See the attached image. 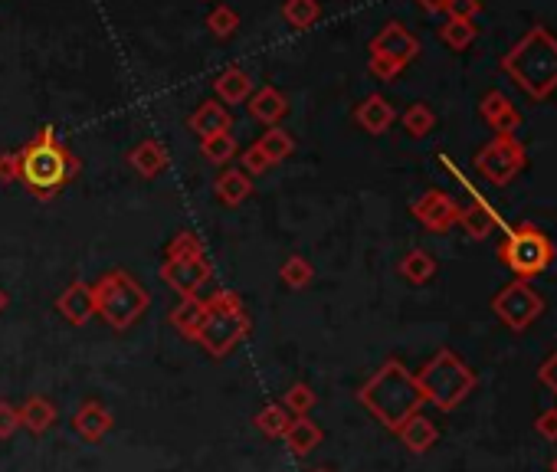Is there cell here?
Listing matches in <instances>:
<instances>
[{
  "label": "cell",
  "mask_w": 557,
  "mask_h": 472,
  "mask_svg": "<svg viewBox=\"0 0 557 472\" xmlns=\"http://www.w3.org/2000/svg\"><path fill=\"white\" fill-rule=\"evenodd\" d=\"M482 4L479 0H446V20H476Z\"/></svg>",
  "instance_id": "74e56055"
},
{
  "label": "cell",
  "mask_w": 557,
  "mask_h": 472,
  "mask_svg": "<svg viewBox=\"0 0 557 472\" xmlns=\"http://www.w3.org/2000/svg\"><path fill=\"white\" fill-rule=\"evenodd\" d=\"M459 227L466 230L469 240L479 243V240H489V236L502 227V220L482 197H472L466 207H459Z\"/></svg>",
  "instance_id": "5bb4252c"
},
{
  "label": "cell",
  "mask_w": 557,
  "mask_h": 472,
  "mask_svg": "<svg viewBox=\"0 0 557 472\" xmlns=\"http://www.w3.org/2000/svg\"><path fill=\"white\" fill-rule=\"evenodd\" d=\"M413 377H417V387H420V394H423L426 404L440 407L446 413L456 410L462 400L476 391V384H479L476 371H472L469 364L462 361L459 354L449 351V348L436 351L433 358L420 368V374H413Z\"/></svg>",
  "instance_id": "277c9868"
},
{
  "label": "cell",
  "mask_w": 557,
  "mask_h": 472,
  "mask_svg": "<svg viewBox=\"0 0 557 472\" xmlns=\"http://www.w3.org/2000/svg\"><path fill=\"white\" fill-rule=\"evenodd\" d=\"M240 161H243V171L250 174V177H253V174H266V171L272 168V164H269V158L263 155V148H259L256 141H253L250 148L243 151V158H240Z\"/></svg>",
  "instance_id": "f35d334b"
},
{
  "label": "cell",
  "mask_w": 557,
  "mask_h": 472,
  "mask_svg": "<svg viewBox=\"0 0 557 472\" xmlns=\"http://www.w3.org/2000/svg\"><path fill=\"white\" fill-rule=\"evenodd\" d=\"M187 128H191V132H197V138H210V135L230 132V128H233V115H230V109L223 102L207 99V102L197 105L191 118H187Z\"/></svg>",
  "instance_id": "2e32d148"
},
{
  "label": "cell",
  "mask_w": 557,
  "mask_h": 472,
  "mask_svg": "<svg viewBox=\"0 0 557 472\" xmlns=\"http://www.w3.org/2000/svg\"><path fill=\"white\" fill-rule=\"evenodd\" d=\"M423 10H430V14H443L446 10V0H417Z\"/></svg>",
  "instance_id": "f6af8a7d"
},
{
  "label": "cell",
  "mask_w": 557,
  "mask_h": 472,
  "mask_svg": "<svg viewBox=\"0 0 557 472\" xmlns=\"http://www.w3.org/2000/svg\"><path fill=\"white\" fill-rule=\"evenodd\" d=\"M250 328H253L250 312H246L240 295L230 289H220V292H213V299H207L204 325H200L194 341L207 354H213V358H227L240 341H246Z\"/></svg>",
  "instance_id": "5b68a950"
},
{
  "label": "cell",
  "mask_w": 557,
  "mask_h": 472,
  "mask_svg": "<svg viewBox=\"0 0 557 472\" xmlns=\"http://www.w3.org/2000/svg\"><path fill=\"white\" fill-rule=\"evenodd\" d=\"M312 472H331V469H312Z\"/></svg>",
  "instance_id": "c3c4849f"
},
{
  "label": "cell",
  "mask_w": 557,
  "mask_h": 472,
  "mask_svg": "<svg viewBox=\"0 0 557 472\" xmlns=\"http://www.w3.org/2000/svg\"><path fill=\"white\" fill-rule=\"evenodd\" d=\"M535 430L544 436V440H557V407L541 410L535 417Z\"/></svg>",
  "instance_id": "7bdbcfd3"
},
{
  "label": "cell",
  "mask_w": 557,
  "mask_h": 472,
  "mask_svg": "<svg viewBox=\"0 0 557 472\" xmlns=\"http://www.w3.org/2000/svg\"><path fill=\"white\" fill-rule=\"evenodd\" d=\"M259 148H263V155L269 158V164L272 168H276V164H282L286 158H292V151H295V141H292V135L286 132V128H269V132L256 141Z\"/></svg>",
  "instance_id": "83f0119b"
},
{
  "label": "cell",
  "mask_w": 557,
  "mask_h": 472,
  "mask_svg": "<svg viewBox=\"0 0 557 472\" xmlns=\"http://www.w3.org/2000/svg\"><path fill=\"white\" fill-rule=\"evenodd\" d=\"M187 256H207V246L194 230H181L168 243V250H164V259H187Z\"/></svg>",
  "instance_id": "8d00e7d4"
},
{
  "label": "cell",
  "mask_w": 557,
  "mask_h": 472,
  "mask_svg": "<svg viewBox=\"0 0 557 472\" xmlns=\"http://www.w3.org/2000/svg\"><path fill=\"white\" fill-rule=\"evenodd\" d=\"M476 33H479V27L472 20H446L440 27V40L449 46V50L462 53V50H469V46L476 43Z\"/></svg>",
  "instance_id": "4dcf8cb0"
},
{
  "label": "cell",
  "mask_w": 557,
  "mask_h": 472,
  "mask_svg": "<svg viewBox=\"0 0 557 472\" xmlns=\"http://www.w3.org/2000/svg\"><path fill=\"white\" fill-rule=\"evenodd\" d=\"M56 309L69 325L82 328L92 315H96V295H92V286L89 282H82V279H73L63 289V295L56 299Z\"/></svg>",
  "instance_id": "4fadbf2b"
},
{
  "label": "cell",
  "mask_w": 557,
  "mask_h": 472,
  "mask_svg": "<svg viewBox=\"0 0 557 472\" xmlns=\"http://www.w3.org/2000/svg\"><path fill=\"white\" fill-rule=\"evenodd\" d=\"M213 276V263H207V256H187V259H164L161 263V279L181 295V299H191L200 289L207 286Z\"/></svg>",
  "instance_id": "30bf717a"
},
{
  "label": "cell",
  "mask_w": 557,
  "mask_h": 472,
  "mask_svg": "<svg viewBox=\"0 0 557 472\" xmlns=\"http://www.w3.org/2000/svg\"><path fill=\"white\" fill-rule=\"evenodd\" d=\"M213 92H217V99L223 105H240V102H246L256 92V82H253L250 73H246V69L227 66L217 79H213Z\"/></svg>",
  "instance_id": "ac0fdd59"
},
{
  "label": "cell",
  "mask_w": 557,
  "mask_h": 472,
  "mask_svg": "<svg viewBox=\"0 0 557 472\" xmlns=\"http://www.w3.org/2000/svg\"><path fill=\"white\" fill-rule=\"evenodd\" d=\"M400 122H404V128H407L410 138H426V135L433 132L436 115H433V109H430L426 102H413L410 109L404 112V118H400Z\"/></svg>",
  "instance_id": "836d02e7"
},
{
  "label": "cell",
  "mask_w": 557,
  "mask_h": 472,
  "mask_svg": "<svg viewBox=\"0 0 557 472\" xmlns=\"http://www.w3.org/2000/svg\"><path fill=\"white\" fill-rule=\"evenodd\" d=\"M554 256H557V246L551 243V236L528 220L508 233L505 243L499 246V259L518 279L541 276L554 263Z\"/></svg>",
  "instance_id": "52a82bcc"
},
{
  "label": "cell",
  "mask_w": 557,
  "mask_h": 472,
  "mask_svg": "<svg viewBox=\"0 0 557 472\" xmlns=\"http://www.w3.org/2000/svg\"><path fill=\"white\" fill-rule=\"evenodd\" d=\"M479 112H482V118H485V122H489L499 135H515L518 125H521L518 109H515L512 102H508V96H505V92H499V89L485 92Z\"/></svg>",
  "instance_id": "9a60e30c"
},
{
  "label": "cell",
  "mask_w": 557,
  "mask_h": 472,
  "mask_svg": "<svg viewBox=\"0 0 557 472\" xmlns=\"http://www.w3.org/2000/svg\"><path fill=\"white\" fill-rule=\"evenodd\" d=\"M282 17H286L292 30H308L318 17H322V4H318V0H286V4H282Z\"/></svg>",
  "instance_id": "1f68e13d"
},
{
  "label": "cell",
  "mask_w": 557,
  "mask_h": 472,
  "mask_svg": "<svg viewBox=\"0 0 557 472\" xmlns=\"http://www.w3.org/2000/svg\"><path fill=\"white\" fill-rule=\"evenodd\" d=\"M322 436H325V433H322V427H318L315 420L295 417L292 427H289V433L282 436V440H286V446H289L292 456H308L318 443H322Z\"/></svg>",
  "instance_id": "cb8c5ba5"
},
{
  "label": "cell",
  "mask_w": 557,
  "mask_h": 472,
  "mask_svg": "<svg viewBox=\"0 0 557 472\" xmlns=\"http://www.w3.org/2000/svg\"><path fill=\"white\" fill-rule=\"evenodd\" d=\"M20 430V410L7 400H0V440H10Z\"/></svg>",
  "instance_id": "60d3db41"
},
{
  "label": "cell",
  "mask_w": 557,
  "mask_h": 472,
  "mask_svg": "<svg viewBox=\"0 0 557 472\" xmlns=\"http://www.w3.org/2000/svg\"><path fill=\"white\" fill-rule=\"evenodd\" d=\"M128 164H132L141 177H158L164 168H168V148H164L161 141L145 138L128 151Z\"/></svg>",
  "instance_id": "7402d4cb"
},
{
  "label": "cell",
  "mask_w": 557,
  "mask_h": 472,
  "mask_svg": "<svg viewBox=\"0 0 557 472\" xmlns=\"http://www.w3.org/2000/svg\"><path fill=\"white\" fill-rule=\"evenodd\" d=\"M213 194H217L227 207H240L243 200L253 194V177L240 168H227L217 181H213Z\"/></svg>",
  "instance_id": "603a6c76"
},
{
  "label": "cell",
  "mask_w": 557,
  "mask_h": 472,
  "mask_svg": "<svg viewBox=\"0 0 557 472\" xmlns=\"http://www.w3.org/2000/svg\"><path fill=\"white\" fill-rule=\"evenodd\" d=\"M17 410H20V427H27L30 433H46L56 423V407L40 394L23 400Z\"/></svg>",
  "instance_id": "484cf974"
},
{
  "label": "cell",
  "mask_w": 557,
  "mask_h": 472,
  "mask_svg": "<svg viewBox=\"0 0 557 472\" xmlns=\"http://www.w3.org/2000/svg\"><path fill=\"white\" fill-rule=\"evenodd\" d=\"M207 30L213 33L217 40H230L236 30H240V14H236L233 7L227 4H217L207 14Z\"/></svg>",
  "instance_id": "d590c367"
},
{
  "label": "cell",
  "mask_w": 557,
  "mask_h": 472,
  "mask_svg": "<svg viewBox=\"0 0 557 472\" xmlns=\"http://www.w3.org/2000/svg\"><path fill=\"white\" fill-rule=\"evenodd\" d=\"M79 168V158L56 138L50 125H43L20 151V181L40 200L56 197L79 174Z\"/></svg>",
  "instance_id": "7a4b0ae2"
},
{
  "label": "cell",
  "mask_w": 557,
  "mask_h": 472,
  "mask_svg": "<svg viewBox=\"0 0 557 472\" xmlns=\"http://www.w3.org/2000/svg\"><path fill=\"white\" fill-rule=\"evenodd\" d=\"M538 381H541V384L548 387V391L557 397V354H551V358L538 368Z\"/></svg>",
  "instance_id": "ee69618b"
},
{
  "label": "cell",
  "mask_w": 557,
  "mask_h": 472,
  "mask_svg": "<svg viewBox=\"0 0 557 472\" xmlns=\"http://www.w3.org/2000/svg\"><path fill=\"white\" fill-rule=\"evenodd\" d=\"M397 436H400V443H404L410 453H426V450H433L436 440H440V430H436V423L430 417L413 413L404 427L397 430Z\"/></svg>",
  "instance_id": "44dd1931"
},
{
  "label": "cell",
  "mask_w": 557,
  "mask_h": 472,
  "mask_svg": "<svg viewBox=\"0 0 557 472\" xmlns=\"http://www.w3.org/2000/svg\"><path fill=\"white\" fill-rule=\"evenodd\" d=\"M236 145L233 132H220V135H210V138H200V155H204L210 164H230L236 158Z\"/></svg>",
  "instance_id": "f546056e"
},
{
  "label": "cell",
  "mask_w": 557,
  "mask_h": 472,
  "mask_svg": "<svg viewBox=\"0 0 557 472\" xmlns=\"http://www.w3.org/2000/svg\"><path fill=\"white\" fill-rule=\"evenodd\" d=\"M279 279H282V286H289V289H305L308 282L315 279V269L305 256H289L286 263L279 266Z\"/></svg>",
  "instance_id": "e575fe53"
},
{
  "label": "cell",
  "mask_w": 557,
  "mask_h": 472,
  "mask_svg": "<svg viewBox=\"0 0 557 472\" xmlns=\"http://www.w3.org/2000/svg\"><path fill=\"white\" fill-rule=\"evenodd\" d=\"M204 315H207V302L197 299V295H191V299H181V302L174 305L171 325H174L184 338H197L200 325H204Z\"/></svg>",
  "instance_id": "d4e9b609"
},
{
  "label": "cell",
  "mask_w": 557,
  "mask_h": 472,
  "mask_svg": "<svg viewBox=\"0 0 557 472\" xmlns=\"http://www.w3.org/2000/svg\"><path fill=\"white\" fill-rule=\"evenodd\" d=\"M371 53L394 59L397 66H410L413 59H417V53H420V40L413 37L404 23L390 20V23H384V30L371 40Z\"/></svg>",
  "instance_id": "7c38bea8"
},
{
  "label": "cell",
  "mask_w": 557,
  "mask_h": 472,
  "mask_svg": "<svg viewBox=\"0 0 557 472\" xmlns=\"http://www.w3.org/2000/svg\"><path fill=\"white\" fill-rule=\"evenodd\" d=\"M525 164H528V151L515 135H495L476 155V171L495 187L512 184L525 171Z\"/></svg>",
  "instance_id": "ba28073f"
},
{
  "label": "cell",
  "mask_w": 557,
  "mask_h": 472,
  "mask_svg": "<svg viewBox=\"0 0 557 472\" xmlns=\"http://www.w3.org/2000/svg\"><path fill=\"white\" fill-rule=\"evenodd\" d=\"M413 217H417L426 230L433 233H446L459 223V204L446 191H426L413 200Z\"/></svg>",
  "instance_id": "8fae6325"
},
{
  "label": "cell",
  "mask_w": 557,
  "mask_h": 472,
  "mask_svg": "<svg viewBox=\"0 0 557 472\" xmlns=\"http://www.w3.org/2000/svg\"><path fill=\"white\" fill-rule=\"evenodd\" d=\"M73 427H76V433L82 436V440L99 443L102 436L112 430V410H105L99 400H86V404L76 410Z\"/></svg>",
  "instance_id": "ffe728a7"
},
{
  "label": "cell",
  "mask_w": 557,
  "mask_h": 472,
  "mask_svg": "<svg viewBox=\"0 0 557 472\" xmlns=\"http://www.w3.org/2000/svg\"><path fill=\"white\" fill-rule=\"evenodd\" d=\"M502 69L531 99H548L557 89V37L544 27H531L502 56Z\"/></svg>",
  "instance_id": "3957f363"
},
{
  "label": "cell",
  "mask_w": 557,
  "mask_h": 472,
  "mask_svg": "<svg viewBox=\"0 0 557 472\" xmlns=\"http://www.w3.org/2000/svg\"><path fill=\"white\" fill-rule=\"evenodd\" d=\"M551 472H557V456H554V463H551Z\"/></svg>",
  "instance_id": "7dc6e473"
},
{
  "label": "cell",
  "mask_w": 557,
  "mask_h": 472,
  "mask_svg": "<svg viewBox=\"0 0 557 472\" xmlns=\"http://www.w3.org/2000/svg\"><path fill=\"white\" fill-rule=\"evenodd\" d=\"M92 295H96V315L109 328H115V332L132 328L151 305V292L141 286L135 276H128L125 269L105 273L96 286H92Z\"/></svg>",
  "instance_id": "8992f818"
},
{
  "label": "cell",
  "mask_w": 557,
  "mask_h": 472,
  "mask_svg": "<svg viewBox=\"0 0 557 472\" xmlns=\"http://www.w3.org/2000/svg\"><path fill=\"white\" fill-rule=\"evenodd\" d=\"M7 305H10V295H7L4 289H0V312H4V309H7Z\"/></svg>",
  "instance_id": "bcb514c9"
},
{
  "label": "cell",
  "mask_w": 557,
  "mask_h": 472,
  "mask_svg": "<svg viewBox=\"0 0 557 472\" xmlns=\"http://www.w3.org/2000/svg\"><path fill=\"white\" fill-rule=\"evenodd\" d=\"M367 66H371V73H374L377 79H384V82H394L400 73H404V66H397L394 59H387V56H374V53H371V59H367Z\"/></svg>",
  "instance_id": "ab89813d"
},
{
  "label": "cell",
  "mask_w": 557,
  "mask_h": 472,
  "mask_svg": "<svg viewBox=\"0 0 557 472\" xmlns=\"http://www.w3.org/2000/svg\"><path fill=\"white\" fill-rule=\"evenodd\" d=\"M394 118H397V112H394V105H390L384 96H367L358 109H354V122H358L367 135H384L390 125H394Z\"/></svg>",
  "instance_id": "d6986e66"
},
{
  "label": "cell",
  "mask_w": 557,
  "mask_h": 472,
  "mask_svg": "<svg viewBox=\"0 0 557 472\" xmlns=\"http://www.w3.org/2000/svg\"><path fill=\"white\" fill-rule=\"evenodd\" d=\"M397 269H400V276H404L407 282H413V286H423V282H430L436 276V259L426 250H410L397 263Z\"/></svg>",
  "instance_id": "4316f807"
},
{
  "label": "cell",
  "mask_w": 557,
  "mask_h": 472,
  "mask_svg": "<svg viewBox=\"0 0 557 472\" xmlns=\"http://www.w3.org/2000/svg\"><path fill=\"white\" fill-rule=\"evenodd\" d=\"M20 181V151H4L0 155V184Z\"/></svg>",
  "instance_id": "b9f144b4"
},
{
  "label": "cell",
  "mask_w": 557,
  "mask_h": 472,
  "mask_svg": "<svg viewBox=\"0 0 557 472\" xmlns=\"http://www.w3.org/2000/svg\"><path fill=\"white\" fill-rule=\"evenodd\" d=\"M282 407H286L292 417H308V413H312V407L318 404V394L312 391V387H308L305 381H295L286 394H282V400H279Z\"/></svg>",
  "instance_id": "d6a6232c"
},
{
  "label": "cell",
  "mask_w": 557,
  "mask_h": 472,
  "mask_svg": "<svg viewBox=\"0 0 557 472\" xmlns=\"http://www.w3.org/2000/svg\"><path fill=\"white\" fill-rule=\"evenodd\" d=\"M358 400L374 420H381L384 427L394 433L426 404L417 387V377H413L407 364L397 358H387L381 368L367 377L358 391Z\"/></svg>",
  "instance_id": "6da1fadb"
},
{
  "label": "cell",
  "mask_w": 557,
  "mask_h": 472,
  "mask_svg": "<svg viewBox=\"0 0 557 472\" xmlns=\"http://www.w3.org/2000/svg\"><path fill=\"white\" fill-rule=\"evenodd\" d=\"M492 312L499 315V322L512 332H525L541 318L544 312V299L531 289L528 279H515L492 299Z\"/></svg>",
  "instance_id": "9c48e42d"
},
{
  "label": "cell",
  "mask_w": 557,
  "mask_h": 472,
  "mask_svg": "<svg viewBox=\"0 0 557 472\" xmlns=\"http://www.w3.org/2000/svg\"><path fill=\"white\" fill-rule=\"evenodd\" d=\"M246 109H250V115L256 118L259 125L276 128L282 118H286V112H289V99L282 96L276 86H263V89H256L250 99H246Z\"/></svg>",
  "instance_id": "e0dca14e"
},
{
  "label": "cell",
  "mask_w": 557,
  "mask_h": 472,
  "mask_svg": "<svg viewBox=\"0 0 557 472\" xmlns=\"http://www.w3.org/2000/svg\"><path fill=\"white\" fill-rule=\"evenodd\" d=\"M292 420L295 417L282 404H269V407H263V410L256 413V427L263 430L266 436H272V440H282V436L289 433Z\"/></svg>",
  "instance_id": "f1b7e54d"
}]
</instances>
